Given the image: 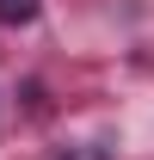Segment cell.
Wrapping results in <instances>:
<instances>
[{"label":"cell","instance_id":"1","mask_svg":"<svg viewBox=\"0 0 154 160\" xmlns=\"http://www.w3.org/2000/svg\"><path fill=\"white\" fill-rule=\"evenodd\" d=\"M43 12V0H0V25H31Z\"/></svg>","mask_w":154,"mask_h":160},{"label":"cell","instance_id":"2","mask_svg":"<svg viewBox=\"0 0 154 160\" xmlns=\"http://www.w3.org/2000/svg\"><path fill=\"white\" fill-rule=\"evenodd\" d=\"M74 160H111V154H105V148H80Z\"/></svg>","mask_w":154,"mask_h":160}]
</instances>
